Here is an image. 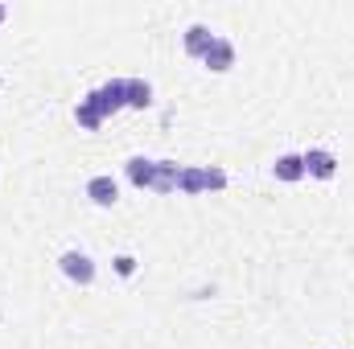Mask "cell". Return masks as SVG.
Wrapping results in <instances>:
<instances>
[{
  "label": "cell",
  "mask_w": 354,
  "mask_h": 349,
  "mask_svg": "<svg viewBox=\"0 0 354 349\" xmlns=\"http://www.w3.org/2000/svg\"><path fill=\"white\" fill-rule=\"evenodd\" d=\"M87 99L95 103V111L107 119V115H115L120 107H128V79H111V83H103L99 90H91Z\"/></svg>",
  "instance_id": "obj_1"
},
{
  "label": "cell",
  "mask_w": 354,
  "mask_h": 349,
  "mask_svg": "<svg viewBox=\"0 0 354 349\" xmlns=\"http://www.w3.org/2000/svg\"><path fill=\"white\" fill-rule=\"evenodd\" d=\"M58 267H62V275L71 279V283H95V259H91L87 251H62V259H58Z\"/></svg>",
  "instance_id": "obj_2"
},
{
  "label": "cell",
  "mask_w": 354,
  "mask_h": 349,
  "mask_svg": "<svg viewBox=\"0 0 354 349\" xmlns=\"http://www.w3.org/2000/svg\"><path fill=\"white\" fill-rule=\"evenodd\" d=\"M202 189H227L223 169H181V193H202Z\"/></svg>",
  "instance_id": "obj_3"
},
{
  "label": "cell",
  "mask_w": 354,
  "mask_h": 349,
  "mask_svg": "<svg viewBox=\"0 0 354 349\" xmlns=\"http://www.w3.org/2000/svg\"><path fill=\"white\" fill-rule=\"evenodd\" d=\"M301 157H305V177L330 181V177L338 173V157H334L330 148H309V152H301Z\"/></svg>",
  "instance_id": "obj_4"
},
{
  "label": "cell",
  "mask_w": 354,
  "mask_h": 349,
  "mask_svg": "<svg viewBox=\"0 0 354 349\" xmlns=\"http://www.w3.org/2000/svg\"><path fill=\"white\" fill-rule=\"evenodd\" d=\"M87 197L95 201V206L111 210V206L120 201V185H115V181H111L107 173H99V177H91V181H87Z\"/></svg>",
  "instance_id": "obj_5"
},
{
  "label": "cell",
  "mask_w": 354,
  "mask_h": 349,
  "mask_svg": "<svg viewBox=\"0 0 354 349\" xmlns=\"http://www.w3.org/2000/svg\"><path fill=\"white\" fill-rule=\"evenodd\" d=\"M202 62H206V66H210V70H214V74H227V70H231V66H235V46H231V41H227V37H218V41H214V46H210V54H206V58H202Z\"/></svg>",
  "instance_id": "obj_6"
},
{
  "label": "cell",
  "mask_w": 354,
  "mask_h": 349,
  "mask_svg": "<svg viewBox=\"0 0 354 349\" xmlns=\"http://www.w3.org/2000/svg\"><path fill=\"white\" fill-rule=\"evenodd\" d=\"M214 41H218V37H214L206 25H189V29H185V54H194V58H206Z\"/></svg>",
  "instance_id": "obj_7"
},
{
  "label": "cell",
  "mask_w": 354,
  "mask_h": 349,
  "mask_svg": "<svg viewBox=\"0 0 354 349\" xmlns=\"http://www.w3.org/2000/svg\"><path fill=\"white\" fill-rule=\"evenodd\" d=\"M124 173H128V181H132L136 189H153V177H157V161H149V157H132Z\"/></svg>",
  "instance_id": "obj_8"
},
{
  "label": "cell",
  "mask_w": 354,
  "mask_h": 349,
  "mask_svg": "<svg viewBox=\"0 0 354 349\" xmlns=\"http://www.w3.org/2000/svg\"><path fill=\"white\" fill-rule=\"evenodd\" d=\"M272 173L276 181H301L305 177V157H297V152H284V157H276V165H272Z\"/></svg>",
  "instance_id": "obj_9"
},
{
  "label": "cell",
  "mask_w": 354,
  "mask_h": 349,
  "mask_svg": "<svg viewBox=\"0 0 354 349\" xmlns=\"http://www.w3.org/2000/svg\"><path fill=\"white\" fill-rule=\"evenodd\" d=\"M153 189H157V193H174V189H181V165H174V161H157Z\"/></svg>",
  "instance_id": "obj_10"
},
{
  "label": "cell",
  "mask_w": 354,
  "mask_h": 349,
  "mask_svg": "<svg viewBox=\"0 0 354 349\" xmlns=\"http://www.w3.org/2000/svg\"><path fill=\"white\" fill-rule=\"evenodd\" d=\"M153 103V87L145 83V79H128V107H149Z\"/></svg>",
  "instance_id": "obj_11"
},
{
  "label": "cell",
  "mask_w": 354,
  "mask_h": 349,
  "mask_svg": "<svg viewBox=\"0 0 354 349\" xmlns=\"http://www.w3.org/2000/svg\"><path fill=\"white\" fill-rule=\"evenodd\" d=\"M75 119H79V128H87V132H95V128L103 123V115L95 111V103H91V99H79V107H75Z\"/></svg>",
  "instance_id": "obj_12"
},
{
  "label": "cell",
  "mask_w": 354,
  "mask_h": 349,
  "mask_svg": "<svg viewBox=\"0 0 354 349\" xmlns=\"http://www.w3.org/2000/svg\"><path fill=\"white\" fill-rule=\"evenodd\" d=\"M115 271H120V275H132V271H136V259H132V255H115Z\"/></svg>",
  "instance_id": "obj_13"
},
{
  "label": "cell",
  "mask_w": 354,
  "mask_h": 349,
  "mask_svg": "<svg viewBox=\"0 0 354 349\" xmlns=\"http://www.w3.org/2000/svg\"><path fill=\"white\" fill-rule=\"evenodd\" d=\"M0 21H4V4H0Z\"/></svg>",
  "instance_id": "obj_14"
}]
</instances>
